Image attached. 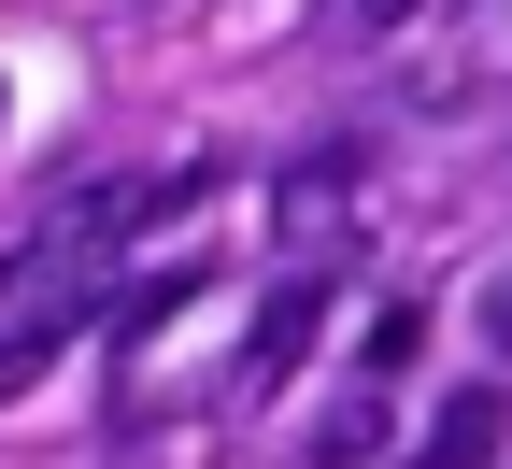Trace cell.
<instances>
[{
	"label": "cell",
	"mask_w": 512,
	"mask_h": 469,
	"mask_svg": "<svg viewBox=\"0 0 512 469\" xmlns=\"http://www.w3.org/2000/svg\"><path fill=\"white\" fill-rule=\"evenodd\" d=\"M342 228H356V157H342V143H313V157L271 185V242L299 256V271H328V242H342Z\"/></svg>",
	"instance_id": "1"
},
{
	"label": "cell",
	"mask_w": 512,
	"mask_h": 469,
	"mask_svg": "<svg viewBox=\"0 0 512 469\" xmlns=\"http://www.w3.org/2000/svg\"><path fill=\"white\" fill-rule=\"evenodd\" d=\"M413 342H427V313L399 299V313H370V370H413Z\"/></svg>",
	"instance_id": "6"
},
{
	"label": "cell",
	"mask_w": 512,
	"mask_h": 469,
	"mask_svg": "<svg viewBox=\"0 0 512 469\" xmlns=\"http://www.w3.org/2000/svg\"><path fill=\"white\" fill-rule=\"evenodd\" d=\"M313 327H328V285H313V271H285L271 299H256V327H242V384H285V370L313 356Z\"/></svg>",
	"instance_id": "2"
},
{
	"label": "cell",
	"mask_w": 512,
	"mask_h": 469,
	"mask_svg": "<svg viewBox=\"0 0 512 469\" xmlns=\"http://www.w3.org/2000/svg\"><path fill=\"white\" fill-rule=\"evenodd\" d=\"M313 29L328 43H384V29H413V0H313Z\"/></svg>",
	"instance_id": "5"
},
{
	"label": "cell",
	"mask_w": 512,
	"mask_h": 469,
	"mask_svg": "<svg viewBox=\"0 0 512 469\" xmlns=\"http://www.w3.org/2000/svg\"><path fill=\"white\" fill-rule=\"evenodd\" d=\"M498 441H512V398L498 384H456L427 413V469H498Z\"/></svg>",
	"instance_id": "3"
},
{
	"label": "cell",
	"mask_w": 512,
	"mask_h": 469,
	"mask_svg": "<svg viewBox=\"0 0 512 469\" xmlns=\"http://www.w3.org/2000/svg\"><path fill=\"white\" fill-rule=\"evenodd\" d=\"M484 342H498V356H512V271H498V285H484Z\"/></svg>",
	"instance_id": "7"
},
{
	"label": "cell",
	"mask_w": 512,
	"mask_h": 469,
	"mask_svg": "<svg viewBox=\"0 0 512 469\" xmlns=\"http://www.w3.org/2000/svg\"><path fill=\"white\" fill-rule=\"evenodd\" d=\"M370 441H384V413H370V398H342V413L313 427V455H299V469H370Z\"/></svg>",
	"instance_id": "4"
}]
</instances>
